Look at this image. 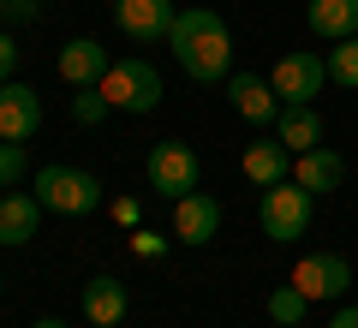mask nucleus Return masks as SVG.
Listing matches in <instances>:
<instances>
[{
  "label": "nucleus",
  "mask_w": 358,
  "mask_h": 328,
  "mask_svg": "<svg viewBox=\"0 0 358 328\" xmlns=\"http://www.w3.org/2000/svg\"><path fill=\"white\" fill-rule=\"evenodd\" d=\"M293 287L305 292L310 304H317V299H346V287H352V269H346V257H334V251H310V257H299Z\"/></svg>",
  "instance_id": "6e6552de"
},
{
  "label": "nucleus",
  "mask_w": 358,
  "mask_h": 328,
  "mask_svg": "<svg viewBox=\"0 0 358 328\" xmlns=\"http://www.w3.org/2000/svg\"><path fill=\"white\" fill-rule=\"evenodd\" d=\"M245 179L251 185H281V179H293V150H287L281 138H263V143H251L245 150Z\"/></svg>",
  "instance_id": "2eb2a0df"
},
{
  "label": "nucleus",
  "mask_w": 358,
  "mask_h": 328,
  "mask_svg": "<svg viewBox=\"0 0 358 328\" xmlns=\"http://www.w3.org/2000/svg\"><path fill=\"white\" fill-rule=\"evenodd\" d=\"M0 292H6V280H0Z\"/></svg>",
  "instance_id": "c85d7f7f"
},
{
  "label": "nucleus",
  "mask_w": 358,
  "mask_h": 328,
  "mask_svg": "<svg viewBox=\"0 0 358 328\" xmlns=\"http://www.w3.org/2000/svg\"><path fill=\"white\" fill-rule=\"evenodd\" d=\"M329 84H341V90H358V36H346V42H334L329 54Z\"/></svg>",
  "instance_id": "6ab92c4d"
},
{
  "label": "nucleus",
  "mask_w": 358,
  "mask_h": 328,
  "mask_svg": "<svg viewBox=\"0 0 358 328\" xmlns=\"http://www.w3.org/2000/svg\"><path fill=\"white\" fill-rule=\"evenodd\" d=\"M102 96L114 101L120 114H155V108H162V96H167V84H162V72H155L150 60L126 54V60H114V66H108Z\"/></svg>",
  "instance_id": "7ed1b4c3"
},
{
  "label": "nucleus",
  "mask_w": 358,
  "mask_h": 328,
  "mask_svg": "<svg viewBox=\"0 0 358 328\" xmlns=\"http://www.w3.org/2000/svg\"><path fill=\"white\" fill-rule=\"evenodd\" d=\"M305 24L322 42H346V36H358V0H310Z\"/></svg>",
  "instance_id": "f3484780"
},
{
  "label": "nucleus",
  "mask_w": 358,
  "mask_h": 328,
  "mask_svg": "<svg viewBox=\"0 0 358 328\" xmlns=\"http://www.w3.org/2000/svg\"><path fill=\"white\" fill-rule=\"evenodd\" d=\"M30 173V155H24V143H6L0 138V191H18V179Z\"/></svg>",
  "instance_id": "412c9836"
},
{
  "label": "nucleus",
  "mask_w": 358,
  "mask_h": 328,
  "mask_svg": "<svg viewBox=\"0 0 358 328\" xmlns=\"http://www.w3.org/2000/svg\"><path fill=\"white\" fill-rule=\"evenodd\" d=\"M275 138H281L293 155L317 150V143H322V114L310 108V101H299V108H281V120H275Z\"/></svg>",
  "instance_id": "a211bd4d"
},
{
  "label": "nucleus",
  "mask_w": 358,
  "mask_h": 328,
  "mask_svg": "<svg viewBox=\"0 0 358 328\" xmlns=\"http://www.w3.org/2000/svg\"><path fill=\"white\" fill-rule=\"evenodd\" d=\"M126 311H131V299H126V280H114V275H96V280H84V316L96 328H120L126 322Z\"/></svg>",
  "instance_id": "4468645a"
},
{
  "label": "nucleus",
  "mask_w": 358,
  "mask_h": 328,
  "mask_svg": "<svg viewBox=\"0 0 358 328\" xmlns=\"http://www.w3.org/2000/svg\"><path fill=\"white\" fill-rule=\"evenodd\" d=\"M36 126H42V96L30 84H0V138L6 143H24V138H36Z\"/></svg>",
  "instance_id": "1a4fd4ad"
},
{
  "label": "nucleus",
  "mask_w": 358,
  "mask_h": 328,
  "mask_svg": "<svg viewBox=\"0 0 358 328\" xmlns=\"http://www.w3.org/2000/svg\"><path fill=\"white\" fill-rule=\"evenodd\" d=\"M293 179L310 191V197H322V191H334V185L346 179V162H341L334 150H322V143H317V150L293 155Z\"/></svg>",
  "instance_id": "dca6fc26"
},
{
  "label": "nucleus",
  "mask_w": 358,
  "mask_h": 328,
  "mask_svg": "<svg viewBox=\"0 0 358 328\" xmlns=\"http://www.w3.org/2000/svg\"><path fill=\"white\" fill-rule=\"evenodd\" d=\"M221 233V203L209 191H192V197L173 203V239L179 245H209Z\"/></svg>",
  "instance_id": "9b49d317"
},
{
  "label": "nucleus",
  "mask_w": 358,
  "mask_h": 328,
  "mask_svg": "<svg viewBox=\"0 0 358 328\" xmlns=\"http://www.w3.org/2000/svg\"><path fill=\"white\" fill-rule=\"evenodd\" d=\"M30 191H36V203L48 215H96L102 209V179L84 173V167H42L36 179H30Z\"/></svg>",
  "instance_id": "f03ea898"
},
{
  "label": "nucleus",
  "mask_w": 358,
  "mask_h": 328,
  "mask_svg": "<svg viewBox=\"0 0 358 328\" xmlns=\"http://www.w3.org/2000/svg\"><path fill=\"white\" fill-rule=\"evenodd\" d=\"M310 215H317V197H310V191L299 185V179H281V185H263V203H257V221H263V233H268V239H281V245L305 239Z\"/></svg>",
  "instance_id": "20e7f679"
},
{
  "label": "nucleus",
  "mask_w": 358,
  "mask_h": 328,
  "mask_svg": "<svg viewBox=\"0 0 358 328\" xmlns=\"http://www.w3.org/2000/svg\"><path fill=\"white\" fill-rule=\"evenodd\" d=\"M30 328H66V322H60V316H42V322H30Z\"/></svg>",
  "instance_id": "cd10ccee"
},
{
  "label": "nucleus",
  "mask_w": 358,
  "mask_h": 328,
  "mask_svg": "<svg viewBox=\"0 0 358 328\" xmlns=\"http://www.w3.org/2000/svg\"><path fill=\"white\" fill-rule=\"evenodd\" d=\"M131 257H143V263L155 257V263H162V257H167V239H162V233H143V227H131Z\"/></svg>",
  "instance_id": "5701e85b"
},
{
  "label": "nucleus",
  "mask_w": 358,
  "mask_h": 328,
  "mask_svg": "<svg viewBox=\"0 0 358 328\" xmlns=\"http://www.w3.org/2000/svg\"><path fill=\"white\" fill-rule=\"evenodd\" d=\"M108 66H114V60H108V48L96 36H78V42H66V48H60V78L72 90H96L108 78Z\"/></svg>",
  "instance_id": "f8f14e48"
},
{
  "label": "nucleus",
  "mask_w": 358,
  "mask_h": 328,
  "mask_svg": "<svg viewBox=\"0 0 358 328\" xmlns=\"http://www.w3.org/2000/svg\"><path fill=\"white\" fill-rule=\"evenodd\" d=\"M268 84H275V96H281L287 108H299V101L322 96V84H329V60H322V54H310V48H293V54H281V60H275Z\"/></svg>",
  "instance_id": "423d86ee"
},
{
  "label": "nucleus",
  "mask_w": 358,
  "mask_h": 328,
  "mask_svg": "<svg viewBox=\"0 0 358 328\" xmlns=\"http://www.w3.org/2000/svg\"><path fill=\"white\" fill-rule=\"evenodd\" d=\"M203 185V162H197V150L192 143H179V138H167V143H155L150 150V191L155 197H192V191Z\"/></svg>",
  "instance_id": "39448f33"
},
{
  "label": "nucleus",
  "mask_w": 358,
  "mask_h": 328,
  "mask_svg": "<svg viewBox=\"0 0 358 328\" xmlns=\"http://www.w3.org/2000/svg\"><path fill=\"white\" fill-rule=\"evenodd\" d=\"M138 215H143L138 197H120V203H114V221H120V227H138Z\"/></svg>",
  "instance_id": "a878e982"
},
{
  "label": "nucleus",
  "mask_w": 358,
  "mask_h": 328,
  "mask_svg": "<svg viewBox=\"0 0 358 328\" xmlns=\"http://www.w3.org/2000/svg\"><path fill=\"white\" fill-rule=\"evenodd\" d=\"M18 54H24V48H18V42L6 36V30H0V84H13V72H18Z\"/></svg>",
  "instance_id": "393cba45"
},
{
  "label": "nucleus",
  "mask_w": 358,
  "mask_h": 328,
  "mask_svg": "<svg viewBox=\"0 0 358 328\" xmlns=\"http://www.w3.org/2000/svg\"><path fill=\"white\" fill-rule=\"evenodd\" d=\"M305 311H310V299L287 280V287H275L268 292V322H281V328H293V322H305Z\"/></svg>",
  "instance_id": "aec40b11"
},
{
  "label": "nucleus",
  "mask_w": 358,
  "mask_h": 328,
  "mask_svg": "<svg viewBox=\"0 0 358 328\" xmlns=\"http://www.w3.org/2000/svg\"><path fill=\"white\" fill-rule=\"evenodd\" d=\"M173 18H179V6H173V0H114V24H120V36L143 42V48L167 42Z\"/></svg>",
  "instance_id": "0eeeda50"
},
{
  "label": "nucleus",
  "mask_w": 358,
  "mask_h": 328,
  "mask_svg": "<svg viewBox=\"0 0 358 328\" xmlns=\"http://www.w3.org/2000/svg\"><path fill=\"white\" fill-rule=\"evenodd\" d=\"M227 101H233V114L239 120H251V126H275V120H281V108L287 101L275 96V84H268V78H227Z\"/></svg>",
  "instance_id": "9d476101"
},
{
  "label": "nucleus",
  "mask_w": 358,
  "mask_h": 328,
  "mask_svg": "<svg viewBox=\"0 0 358 328\" xmlns=\"http://www.w3.org/2000/svg\"><path fill=\"white\" fill-rule=\"evenodd\" d=\"M108 108H114V101L102 96V84H96V90H84V96L72 101V120H78V126H96V120H102Z\"/></svg>",
  "instance_id": "4be33fe9"
},
{
  "label": "nucleus",
  "mask_w": 358,
  "mask_h": 328,
  "mask_svg": "<svg viewBox=\"0 0 358 328\" xmlns=\"http://www.w3.org/2000/svg\"><path fill=\"white\" fill-rule=\"evenodd\" d=\"M42 203H36V191H6L0 197V245H30L36 239V227H42Z\"/></svg>",
  "instance_id": "ddd939ff"
},
{
  "label": "nucleus",
  "mask_w": 358,
  "mask_h": 328,
  "mask_svg": "<svg viewBox=\"0 0 358 328\" xmlns=\"http://www.w3.org/2000/svg\"><path fill=\"white\" fill-rule=\"evenodd\" d=\"M36 13H42V0H0V18L6 24H30Z\"/></svg>",
  "instance_id": "b1692460"
},
{
  "label": "nucleus",
  "mask_w": 358,
  "mask_h": 328,
  "mask_svg": "<svg viewBox=\"0 0 358 328\" xmlns=\"http://www.w3.org/2000/svg\"><path fill=\"white\" fill-rule=\"evenodd\" d=\"M167 48H173L179 72L197 78V84H221L233 72V36H227V18L209 13V6H185L167 30Z\"/></svg>",
  "instance_id": "f257e3e1"
},
{
  "label": "nucleus",
  "mask_w": 358,
  "mask_h": 328,
  "mask_svg": "<svg viewBox=\"0 0 358 328\" xmlns=\"http://www.w3.org/2000/svg\"><path fill=\"white\" fill-rule=\"evenodd\" d=\"M329 328H358V304H346V311H334Z\"/></svg>",
  "instance_id": "bb28decb"
}]
</instances>
